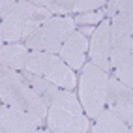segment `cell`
Instances as JSON below:
<instances>
[{"mask_svg": "<svg viewBox=\"0 0 133 133\" xmlns=\"http://www.w3.org/2000/svg\"><path fill=\"white\" fill-rule=\"evenodd\" d=\"M47 129L51 133H88L90 120L71 90H60L47 105Z\"/></svg>", "mask_w": 133, "mask_h": 133, "instance_id": "1", "label": "cell"}, {"mask_svg": "<svg viewBox=\"0 0 133 133\" xmlns=\"http://www.w3.org/2000/svg\"><path fill=\"white\" fill-rule=\"evenodd\" d=\"M0 103L36 114L41 120L47 116V103L28 86L21 71L4 66H0Z\"/></svg>", "mask_w": 133, "mask_h": 133, "instance_id": "2", "label": "cell"}, {"mask_svg": "<svg viewBox=\"0 0 133 133\" xmlns=\"http://www.w3.org/2000/svg\"><path fill=\"white\" fill-rule=\"evenodd\" d=\"M49 10L41 6H36L34 2H15V6L10 10L0 24H2V36L8 43H17L19 39H28L39 26L51 19Z\"/></svg>", "mask_w": 133, "mask_h": 133, "instance_id": "3", "label": "cell"}, {"mask_svg": "<svg viewBox=\"0 0 133 133\" xmlns=\"http://www.w3.org/2000/svg\"><path fill=\"white\" fill-rule=\"evenodd\" d=\"M109 73L88 62L81 68L79 79V103L88 120H94L105 109V96H107Z\"/></svg>", "mask_w": 133, "mask_h": 133, "instance_id": "4", "label": "cell"}, {"mask_svg": "<svg viewBox=\"0 0 133 133\" xmlns=\"http://www.w3.org/2000/svg\"><path fill=\"white\" fill-rule=\"evenodd\" d=\"M75 23L73 17H51L45 21L32 36L24 41L28 51H38V52H51L56 55L62 49L64 41L75 32Z\"/></svg>", "mask_w": 133, "mask_h": 133, "instance_id": "5", "label": "cell"}, {"mask_svg": "<svg viewBox=\"0 0 133 133\" xmlns=\"http://www.w3.org/2000/svg\"><path fill=\"white\" fill-rule=\"evenodd\" d=\"M24 69L41 77V79H45L49 83H52L55 86L62 88V90H71L73 92L75 83H77L75 71L69 69L56 55H51V52L30 51Z\"/></svg>", "mask_w": 133, "mask_h": 133, "instance_id": "6", "label": "cell"}, {"mask_svg": "<svg viewBox=\"0 0 133 133\" xmlns=\"http://www.w3.org/2000/svg\"><path fill=\"white\" fill-rule=\"evenodd\" d=\"M105 109L118 116L124 124L131 126L133 120V94L131 88L124 86L120 81L109 75L107 83V96H105Z\"/></svg>", "mask_w": 133, "mask_h": 133, "instance_id": "7", "label": "cell"}, {"mask_svg": "<svg viewBox=\"0 0 133 133\" xmlns=\"http://www.w3.org/2000/svg\"><path fill=\"white\" fill-rule=\"evenodd\" d=\"M111 21L103 19L97 28H94L92 38L88 41V52H90V62L105 73H111L109 56H111Z\"/></svg>", "mask_w": 133, "mask_h": 133, "instance_id": "8", "label": "cell"}, {"mask_svg": "<svg viewBox=\"0 0 133 133\" xmlns=\"http://www.w3.org/2000/svg\"><path fill=\"white\" fill-rule=\"evenodd\" d=\"M45 120L38 118L36 114L10 107V105H0V128L6 133H28L41 128Z\"/></svg>", "mask_w": 133, "mask_h": 133, "instance_id": "9", "label": "cell"}, {"mask_svg": "<svg viewBox=\"0 0 133 133\" xmlns=\"http://www.w3.org/2000/svg\"><path fill=\"white\" fill-rule=\"evenodd\" d=\"M86 52H88V38L83 36L79 30H75L71 36H69L62 49L58 51V58L64 62V64L69 69H81L84 66V58H86Z\"/></svg>", "mask_w": 133, "mask_h": 133, "instance_id": "10", "label": "cell"}, {"mask_svg": "<svg viewBox=\"0 0 133 133\" xmlns=\"http://www.w3.org/2000/svg\"><path fill=\"white\" fill-rule=\"evenodd\" d=\"M111 21V45L112 49L133 51V17L131 11L118 13Z\"/></svg>", "mask_w": 133, "mask_h": 133, "instance_id": "11", "label": "cell"}, {"mask_svg": "<svg viewBox=\"0 0 133 133\" xmlns=\"http://www.w3.org/2000/svg\"><path fill=\"white\" fill-rule=\"evenodd\" d=\"M111 73L116 81L124 86L131 88L133 84V51H122V49H111L109 56Z\"/></svg>", "mask_w": 133, "mask_h": 133, "instance_id": "12", "label": "cell"}, {"mask_svg": "<svg viewBox=\"0 0 133 133\" xmlns=\"http://www.w3.org/2000/svg\"><path fill=\"white\" fill-rule=\"evenodd\" d=\"M28 49L23 43H6L0 47V66L15 69V71H23L28 60Z\"/></svg>", "mask_w": 133, "mask_h": 133, "instance_id": "13", "label": "cell"}, {"mask_svg": "<svg viewBox=\"0 0 133 133\" xmlns=\"http://www.w3.org/2000/svg\"><path fill=\"white\" fill-rule=\"evenodd\" d=\"M92 133H131V128L124 124L118 116H114L111 111L103 109L94 118Z\"/></svg>", "mask_w": 133, "mask_h": 133, "instance_id": "14", "label": "cell"}, {"mask_svg": "<svg viewBox=\"0 0 133 133\" xmlns=\"http://www.w3.org/2000/svg\"><path fill=\"white\" fill-rule=\"evenodd\" d=\"M21 75H23V79L26 83H28V86L32 88L34 92H36L43 101H45L47 105L52 101V97L56 96V92L60 90L58 86H55L52 83H49V81H45V79H41V77H38V75H34V73H30V71H26V69H23L21 71Z\"/></svg>", "mask_w": 133, "mask_h": 133, "instance_id": "15", "label": "cell"}, {"mask_svg": "<svg viewBox=\"0 0 133 133\" xmlns=\"http://www.w3.org/2000/svg\"><path fill=\"white\" fill-rule=\"evenodd\" d=\"M34 4L49 10L52 17H66L71 13L73 0H34Z\"/></svg>", "mask_w": 133, "mask_h": 133, "instance_id": "16", "label": "cell"}, {"mask_svg": "<svg viewBox=\"0 0 133 133\" xmlns=\"http://www.w3.org/2000/svg\"><path fill=\"white\" fill-rule=\"evenodd\" d=\"M131 8H133V4L129 0H111V2L105 4L103 13H105V19H112V17L118 15V13L131 11Z\"/></svg>", "mask_w": 133, "mask_h": 133, "instance_id": "17", "label": "cell"}, {"mask_svg": "<svg viewBox=\"0 0 133 133\" xmlns=\"http://www.w3.org/2000/svg\"><path fill=\"white\" fill-rule=\"evenodd\" d=\"M105 2L103 0H73L71 4V13H88V11H97L103 10Z\"/></svg>", "mask_w": 133, "mask_h": 133, "instance_id": "18", "label": "cell"}, {"mask_svg": "<svg viewBox=\"0 0 133 133\" xmlns=\"http://www.w3.org/2000/svg\"><path fill=\"white\" fill-rule=\"evenodd\" d=\"M103 19H105L103 10H97V11H88V13L75 15L73 23H75V26H92V24H99Z\"/></svg>", "mask_w": 133, "mask_h": 133, "instance_id": "19", "label": "cell"}, {"mask_svg": "<svg viewBox=\"0 0 133 133\" xmlns=\"http://www.w3.org/2000/svg\"><path fill=\"white\" fill-rule=\"evenodd\" d=\"M15 6V0H0V21L10 13V10Z\"/></svg>", "mask_w": 133, "mask_h": 133, "instance_id": "20", "label": "cell"}, {"mask_svg": "<svg viewBox=\"0 0 133 133\" xmlns=\"http://www.w3.org/2000/svg\"><path fill=\"white\" fill-rule=\"evenodd\" d=\"M28 133H51L49 129H41V128H38V129H32V131H28Z\"/></svg>", "mask_w": 133, "mask_h": 133, "instance_id": "21", "label": "cell"}, {"mask_svg": "<svg viewBox=\"0 0 133 133\" xmlns=\"http://www.w3.org/2000/svg\"><path fill=\"white\" fill-rule=\"evenodd\" d=\"M2 43H4V36H2V24H0V47H2Z\"/></svg>", "mask_w": 133, "mask_h": 133, "instance_id": "22", "label": "cell"}, {"mask_svg": "<svg viewBox=\"0 0 133 133\" xmlns=\"http://www.w3.org/2000/svg\"><path fill=\"white\" fill-rule=\"evenodd\" d=\"M0 133H6V131H4V129H2V128H0Z\"/></svg>", "mask_w": 133, "mask_h": 133, "instance_id": "23", "label": "cell"}, {"mask_svg": "<svg viewBox=\"0 0 133 133\" xmlns=\"http://www.w3.org/2000/svg\"><path fill=\"white\" fill-rule=\"evenodd\" d=\"M0 105H2V103H0Z\"/></svg>", "mask_w": 133, "mask_h": 133, "instance_id": "24", "label": "cell"}]
</instances>
